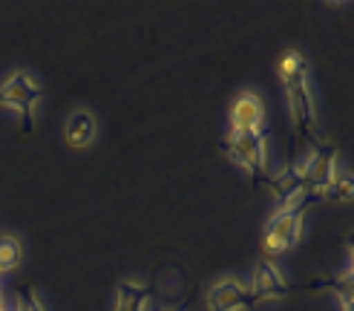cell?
I'll return each instance as SVG.
<instances>
[{
	"instance_id": "6da1fadb",
	"label": "cell",
	"mask_w": 354,
	"mask_h": 311,
	"mask_svg": "<svg viewBox=\"0 0 354 311\" xmlns=\"http://www.w3.org/2000/svg\"><path fill=\"white\" fill-rule=\"evenodd\" d=\"M279 81L286 86V98H288V110H291V124L294 133L306 142H317V104L308 86V64L299 55L297 49H288L279 58Z\"/></svg>"
},
{
	"instance_id": "7a4b0ae2",
	"label": "cell",
	"mask_w": 354,
	"mask_h": 311,
	"mask_svg": "<svg viewBox=\"0 0 354 311\" xmlns=\"http://www.w3.org/2000/svg\"><path fill=\"white\" fill-rule=\"evenodd\" d=\"M225 156L231 159L236 167H242L251 182L259 185H268V138H265L262 130L257 133H231V138L222 144Z\"/></svg>"
},
{
	"instance_id": "3957f363",
	"label": "cell",
	"mask_w": 354,
	"mask_h": 311,
	"mask_svg": "<svg viewBox=\"0 0 354 311\" xmlns=\"http://www.w3.org/2000/svg\"><path fill=\"white\" fill-rule=\"evenodd\" d=\"M308 207H311V199H303L297 205H282L279 211L268 219V225H265V234H262L265 256L291 251L297 245L299 236H303V225H306Z\"/></svg>"
},
{
	"instance_id": "277c9868",
	"label": "cell",
	"mask_w": 354,
	"mask_h": 311,
	"mask_svg": "<svg viewBox=\"0 0 354 311\" xmlns=\"http://www.w3.org/2000/svg\"><path fill=\"white\" fill-rule=\"evenodd\" d=\"M44 90L29 73H12L0 84V107H9L21 115V130L29 135L35 130V104L41 101Z\"/></svg>"
},
{
	"instance_id": "5b68a950",
	"label": "cell",
	"mask_w": 354,
	"mask_h": 311,
	"mask_svg": "<svg viewBox=\"0 0 354 311\" xmlns=\"http://www.w3.org/2000/svg\"><path fill=\"white\" fill-rule=\"evenodd\" d=\"M306 179H308V196H320L337 182V147L328 142H314L311 153L306 156Z\"/></svg>"
},
{
	"instance_id": "8992f818",
	"label": "cell",
	"mask_w": 354,
	"mask_h": 311,
	"mask_svg": "<svg viewBox=\"0 0 354 311\" xmlns=\"http://www.w3.org/2000/svg\"><path fill=\"white\" fill-rule=\"evenodd\" d=\"M254 294L236 276H222L207 288V308L210 311H251Z\"/></svg>"
},
{
	"instance_id": "52a82bcc",
	"label": "cell",
	"mask_w": 354,
	"mask_h": 311,
	"mask_svg": "<svg viewBox=\"0 0 354 311\" xmlns=\"http://www.w3.org/2000/svg\"><path fill=\"white\" fill-rule=\"evenodd\" d=\"M268 187L282 205H297L303 199H311L308 196V179H306V162L291 159L286 167H282V173L271 176Z\"/></svg>"
},
{
	"instance_id": "ba28073f",
	"label": "cell",
	"mask_w": 354,
	"mask_h": 311,
	"mask_svg": "<svg viewBox=\"0 0 354 311\" xmlns=\"http://www.w3.org/2000/svg\"><path fill=\"white\" fill-rule=\"evenodd\" d=\"M251 294H254V303H268V300H282L286 294L291 291V285L286 283L282 271L274 265L271 256H259L257 259V268L251 276Z\"/></svg>"
},
{
	"instance_id": "9c48e42d",
	"label": "cell",
	"mask_w": 354,
	"mask_h": 311,
	"mask_svg": "<svg viewBox=\"0 0 354 311\" xmlns=\"http://www.w3.org/2000/svg\"><path fill=\"white\" fill-rule=\"evenodd\" d=\"M265 121V104L257 93L236 95L231 107V133H257Z\"/></svg>"
},
{
	"instance_id": "30bf717a",
	"label": "cell",
	"mask_w": 354,
	"mask_h": 311,
	"mask_svg": "<svg viewBox=\"0 0 354 311\" xmlns=\"http://www.w3.org/2000/svg\"><path fill=\"white\" fill-rule=\"evenodd\" d=\"M95 133H98V124H95V115L86 113V110H75L66 121V144L75 147V150H84L95 142Z\"/></svg>"
},
{
	"instance_id": "8fae6325",
	"label": "cell",
	"mask_w": 354,
	"mask_h": 311,
	"mask_svg": "<svg viewBox=\"0 0 354 311\" xmlns=\"http://www.w3.org/2000/svg\"><path fill=\"white\" fill-rule=\"evenodd\" d=\"M306 291H334L340 297V303L346 305V311H351V303H354V274H351V256H348V265L346 271L328 276V280H311L303 285Z\"/></svg>"
},
{
	"instance_id": "7c38bea8",
	"label": "cell",
	"mask_w": 354,
	"mask_h": 311,
	"mask_svg": "<svg viewBox=\"0 0 354 311\" xmlns=\"http://www.w3.org/2000/svg\"><path fill=\"white\" fill-rule=\"evenodd\" d=\"M150 288L138 283H118L115 285V305L113 311H147Z\"/></svg>"
},
{
	"instance_id": "4fadbf2b",
	"label": "cell",
	"mask_w": 354,
	"mask_h": 311,
	"mask_svg": "<svg viewBox=\"0 0 354 311\" xmlns=\"http://www.w3.org/2000/svg\"><path fill=\"white\" fill-rule=\"evenodd\" d=\"M24 245L15 236H0V274H9L21 265Z\"/></svg>"
},
{
	"instance_id": "5bb4252c",
	"label": "cell",
	"mask_w": 354,
	"mask_h": 311,
	"mask_svg": "<svg viewBox=\"0 0 354 311\" xmlns=\"http://www.w3.org/2000/svg\"><path fill=\"white\" fill-rule=\"evenodd\" d=\"M17 311H44V303L38 300L32 285H21L17 288Z\"/></svg>"
},
{
	"instance_id": "9a60e30c",
	"label": "cell",
	"mask_w": 354,
	"mask_h": 311,
	"mask_svg": "<svg viewBox=\"0 0 354 311\" xmlns=\"http://www.w3.org/2000/svg\"><path fill=\"white\" fill-rule=\"evenodd\" d=\"M323 199H331V202H351V179H337L334 182L326 194H323Z\"/></svg>"
},
{
	"instance_id": "2e32d148",
	"label": "cell",
	"mask_w": 354,
	"mask_h": 311,
	"mask_svg": "<svg viewBox=\"0 0 354 311\" xmlns=\"http://www.w3.org/2000/svg\"><path fill=\"white\" fill-rule=\"evenodd\" d=\"M0 311H3V297H0Z\"/></svg>"
}]
</instances>
